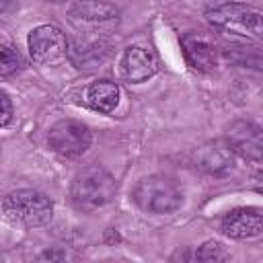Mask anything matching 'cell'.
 <instances>
[{
  "label": "cell",
  "mask_w": 263,
  "mask_h": 263,
  "mask_svg": "<svg viewBox=\"0 0 263 263\" xmlns=\"http://www.w3.org/2000/svg\"><path fill=\"white\" fill-rule=\"evenodd\" d=\"M117 191L115 179L101 166H86L78 171L70 185V199L80 212H95L105 208Z\"/></svg>",
  "instance_id": "1"
},
{
  "label": "cell",
  "mask_w": 263,
  "mask_h": 263,
  "mask_svg": "<svg viewBox=\"0 0 263 263\" xmlns=\"http://www.w3.org/2000/svg\"><path fill=\"white\" fill-rule=\"evenodd\" d=\"M205 18L218 31L247 39H263V10L255 6L242 2H226L210 8Z\"/></svg>",
  "instance_id": "2"
},
{
  "label": "cell",
  "mask_w": 263,
  "mask_h": 263,
  "mask_svg": "<svg viewBox=\"0 0 263 263\" xmlns=\"http://www.w3.org/2000/svg\"><path fill=\"white\" fill-rule=\"evenodd\" d=\"M132 201L150 214H171L183 203L179 183L166 175H148L132 189Z\"/></svg>",
  "instance_id": "3"
},
{
  "label": "cell",
  "mask_w": 263,
  "mask_h": 263,
  "mask_svg": "<svg viewBox=\"0 0 263 263\" xmlns=\"http://www.w3.org/2000/svg\"><path fill=\"white\" fill-rule=\"evenodd\" d=\"M4 218L12 224H21L25 228H39L51 222L53 203L47 195L35 189H18L10 191L2 201Z\"/></svg>",
  "instance_id": "4"
},
{
  "label": "cell",
  "mask_w": 263,
  "mask_h": 263,
  "mask_svg": "<svg viewBox=\"0 0 263 263\" xmlns=\"http://www.w3.org/2000/svg\"><path fill=\"white\" fill-rule=\"evenodd\" d=\"M70 23L84 35H103L119 23V8L107 0H80L68 10Z\"/></svg>",
  "instance_id": "5"
},
{
  "label": "cell",
  "mask_w": 263,
  "mask_h": 263,
  "mask_svg": "<svg viewBox=\"0 0 263 263\" xmlns=\"http://www.w3.org/2000/svg\"><path fill=\"white\" fill-rule=\"evenodd\" d=\"M92 142V134L86 123L78 119H60L47 132L49 148L66 158H76L88 150Z\"/></svg>",
  "instance_id": "6"
},
{
  "label": "cell",
  "mask_w": 263,
  "mask_h": 263,
  "mask_svg": "<svg viewBox=\"0 0 263 263\" xmlns=\"http://www.w3.org/2000/svg\"><path fill=\"white\" fill-rule=\"evenodd\" d=\"M27 47L37 64H55L68 58L70 41L53 25H39L27 37Z\"/></svg>",
  "instance_id": "7"
},
{
  "label": "cell",
  "mask_w": 263,
  "mask_h": 263,
  "mask_svg": "<svg viewBox=\"0 0 263 263\" xmlns=\"http://www.w3.org/2000/svg\"><path fill=\"white\" fill-rule=\"evenodd\" d=\"M226 144L234 154L251 162H263V127L253 121H232L226 127Z\"/></svg>",
  "instance_id": "8"
},
{
  "label": "cell",
  "mask_w": 263,
  "mask_h": 263,
  "mask_svg": "<svg viewBox=\"0 0 263 263\" xmlns=\"http://www.w3.org/2000/svg\"><path fill=\"white\" fill-rule=\"evenodd\" d=\"M181 49L189 68L197 72H214L218 66V47L212 37L201 31H191L181 37Z\"/></svg>",
  "instance_id": "9"
},
{
  "label": "cell",
  "mask_w": 263,
  "mask_h": 263,
  "mask_svg": "<svg viewBox=\"0 0 263 263\" xmlns=\"http://www.w3.org/2000/svg\"><path fill=\"white\" fill-rule=\"evenodd\" d=\"M111 53V45L103 35H84L68 47V60L78 70L99 68Z\"/></svg>",
  "instance_id": "10"
},
{
  "label": "cell",
  "mask_w": 263,
  "mask_h": 263,
  "mask_svg": "<svg viewBox=\"0 0 263 263\" xmlns=\"http://www.w3.org/2000/svg\"><path fill=\"white\" fill-rule=\"evenodd\" d=\"M119 70L127 82L140 84L158 72V58L152 49L134 45V47H127L123 51L121 62H119Z\"/></svg>",
  "instance_id": "11"
},
{
  "label": "cell",
  "mask_w": 263,
  "mask_h": 263,
  "mask_svg": "<svg viewBox=\"0 0 263 263\" xmlns=\"http://www.w3.org/2000/svg\"><path fill=\"white\" fill-rule=\"evenodd\" d=\"M220 230L226 236L234 238V240H245V238L259 236L263 232V214L255 208L232 210L222 218Z\"/></svg>",
  "instance_id": "12"
},
{
  "label": "cell",
  "mask_w": 263,
  "mask_h": 263,
  "mask_svg": "<svg viewBox=\"0 0 263 263\" xmlns=\"http://www.w3.org/2000/svg\"><path fill=\"white\" fill-rule=\"evenodd\" d=\"M232 154L234 152L230 150V146L226 142H208L201 148H197L195 166L205 175L222 177V175L230 173L232 166H234Z\"/></svg>",
  "instance_id": "13"
},
{
  "label": "cell",
  "mask_w": 263,
  "mask_h": 263,
  "mask_svg": "<svg viewBox=\"0 0 263 263\" xmlns=\"http://www.w3.org/2000/svg\"><path fill=\"white\" fill-rule=\"evenodd\" d=\"M119 84L113 80H95L84 90V101L99 113H111L119 105Z\"/></svg>",
  "instance_id": "14"
},
{
  "label": "cell",
  "mask_w": 263,
  "mask_h": 263,
  "mask_svg": "<svg viewBox=\"0 0 263 263\" xmlns=\"http://www.w3.org/2000/svg\"><path fill=\"white\" fill-rule=\"evenodd\" d=\"M23 66H25V60L18 53V49L4 43L2 49H0V74L6 78L10 74H16L18 70H23Z\"/></svg>",
  "instance_id": "15"
},
{
  "label": "cell",
  "mask_w": 263,
  "mask_h": 263,
  "mask_svg": "<svg viewBox=\"0 0 263 263\" xmlns=\"http://www.w3.org/2000/svg\"><path fill=\"white\" fill-rule=\"evenodd\" d=\"M193 259H197V261H224V259H228V253L220 242L208 240L193 253Z\"/></svg>",
  "instance_id": "16"
},
{
  "label": "cell",
  "mask_w": 263,
  "mask_h": 263,
  "mask_svg": "<svg viewBox=\"0 0 263 263\" xmlns=\"http://www.w3.org/2000/svg\"><path fill=\"white\" fill-rule=\"evenodd\" d=\"M10 119H12V101L6 92H2V121H0L2 127H6L10 123Z\"/></svg>",
  "instance_id": "17"
},
{
  "label": "cell",
  "mask_w": 263,
  "mask_h": 263,
  "mask_svg": "<svg viewBox=\"0 0 263 263\" xmlns=\"http://www.w3.org/2000/svg\"><path fill=\"white\" fill-rule=\"evenodd\" d=\"M253 187H255V191L263 193V173H259V175L255 177V181H253Z\"/></svg>",
  "instance_id": "18"
},
{
  "label": "cell",
  "mask_w": 263,
  "mask_h": 263,
  "mask_svg": "<svg viewBox=\"0 0 263 263\" xmlns=\"http://www.w3.org/2000/svg\"><path fill=\"white\" fill-rule=\"evenodd\" d=\"M47 2H53V4H62V2H66V0H47Z\"/></svg>",
  "instance_id": "19"
}]
</instances>
